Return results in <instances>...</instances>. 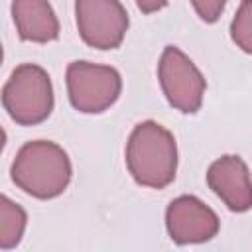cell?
I'll return each instance as SVG.
<instances>
[{
  "label": "cell",
  "mask_w": 252,
  "mask_h": 252,
  "mask_svg": "<svg viewBox=\"0 0 252 252\" xmlns=\"http://www.w3.org/2000/svg\"><path fill=\"white\" fill-rule=\"evenodd\" d=\"M126 165L138 185L152 189L167 187L177 171L173 134L154 120L136 124L126 144Z\"/></svg>",
  "instance_id": "cell-1"
},
{
  "label": "cell",
  "mask_w": 252,
  "mask_h": 252,
  "mask_svg": "<svg viewBox=\"0 0 252 252\" xmlns=\"http://www.w3.org/2000/svg\"><path fill=\"white\" fill-rule=\"evenodd\" d=\"M12 181L35 199L59 197L73 175L67 152L49 140H33L24 144L12 163Z\"/></svg>",
  "instance_id": "cell-2"
},
{
  "label": "cell",
  "mask_w": 252,
  "mask_h": 252,
  "mask_svg": "<svg viewBox=\"0 0 252 252\" xmlns=\"http://www.w3.org/2000/svg\"><path fill=\"white\" fill-rule=\"evenodd\" d=\"M2 104L20 126H35L53 110V87L45 69L33 63L18 65L2 89Z\"/></svg>",
  "instance_id": "cell-3"
},
{
  "label": "cell",
  "mask_w": 252,
  "mask_h": 252,
  "mask_svg": "<svg viewBox=\"0 0 252 252\" xmlns=\"http://www.w3.org/2000/svg\"><path fill=\"white\" fill-rule=\"evenodd\" d=\"M67 93L75 110L98 114L110 108L122 91L120 73L108 65L73 61L67 67Z\"/></svg>",
  "instance_id": "cell-4"
},
{
  "label": "cell",
  "mask_w": 252,
  "mask_h": 252,
  "mask_svg": "<svg viewBox=\"0 0 252 252\" xmlns=\"http://www.w3.org/2000/svg\"><path fill=\"white\" fill-rule=\"evenodd\" d=\"M158 77L161 91L173 108L183 114H195L201 108L207 81L197 65L179 47L165 45L159 57Z\"/></svg>",
  "instance_id": "cell-5"
},
{
  "label": "cell",
  "mask_w": 252,
  "mask_h": 252,
  "mask_svg": "<svg viewBox=\"0 0 252 252\" xmlns=\"http://www.w3.org/2000/svg\"><path fill=\"white\" fill-rule=\"evenodd\" d=\"M81 39L94 49H116L128 32V12L120 0H75Z\"/></svg>",
  "instance_id": "cell-6"
},
{
  "label": "cell",
  "mask_w": 252,
  "mask_h": 252,
  "mask_svg": "<svg viewBox=\"0 0 252 252\" xmlns=\"http://www.w3.org/2000/svg\"><path fill=\"white\" fill-rule=\"evenodd\" d=\"M165 226L173 242L197 244L211 240L219 232V217L197 197L181 195L167 205Z\"/></svg>",
  "instance_id": "cell-7"
},
{
  "label": "cell",
  "mask_w": 252,
  "mask_h": 252,
  "mask_svg": "<svg viewBox=\"0 0 252 252\" xmlns=\"http://www.w3.org/2000/svg\"><path fill=\"white\" fill-rule=\"evenodd\" d=\"M207 183L213 193L234 213L252 209V179L240 156H220L209 165Z\"/></svg>",
  "instance_id": "cell-8"
},
{
  "label": "cell",
  "mask_w": 252,
  "mask_h": 252,
  "mask_svg": "<svg viewBox=\"0 0 252 252\" xmlns=\"http://www.w3.org/2000/svg\"><path fill=\"white\" fill-rule=\"evenodd\" d=\"M12 18L24 41L47 43L59 37V22L47 0H14Z\"/></svg>",
  "instance_id": "cell-9"
},
{
  "label": "cell",
  "mask_w": 252,
  "mask_h": 252,
  "mask_svg": "<svg viewBox=\"0 0 252 252\" xmlns=\"http://www.w3.org/2000/svg\"><path fill=\"white\" fill-rule=\"evenodd\" d=\"M26 220H28L26 211L18 203L2 195L0 197V248L2 250L14 248L22 240Z\"/></svg>",
  "instance_id": "cell-10"
},
{
  "label": "cell",
  "mask_w": 252,
  "mask_h": 252,
  "mask_svg": "<svg viewBox=\"0 0 252 252\" xmlns=\"http://www.w3.org/2000/svg\"><path fill=\"white\" fill-rule=\"evenodd\" d=\"M230 37L244 53L252 55V0L240 2L230 24Z\"/></svg>",
  "instance_id": "cell-11"
},
{
  "label": "cell",
  "mask_w": 252,
  "mask_h": 252,
  "mask_svg": "<svg viewBox=\"0 0 252 252\" xmlns=\"http://www.w3.org/2000/svg\"><path fill=\"white\" fill-rule=\"evenodd\" d=\"M191 4H193L197 16H199L203 22L213 24V22H217V20L220 18L226 0H191Z\"/></svg>",
  "instance_id": "cell-12"
},
{
  "label": "cell",
  "mask_w": 252,
  "mask_h": 252,
  "mask_svg": "<svg viewBox=\"0 0 252 252\" xmlns=\"http://www.w3.org/2000/svg\"><path fill=\"white\" fill-rule=\"evenodd\" d=\"M136 4L144 14H154L161 8H165L167 0H136Z\"/></svg>",
  "instance_id": "cell-13"
}]
</instances>
